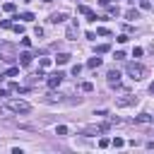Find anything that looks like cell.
Returning a JSON list of instances; mask_svg holds the SVG:
<instances>
[{"mask_svg":"<svg viewBox=\"0 0 154 154\" xmlns=\"http://www.w3.org/2000/svg\"><path fill=\"white\" fill-rule=\"evenodd\" d=\"M125 70H128V75H130L135 82H137V79H142V77L147 75V67H144V65H140V63H128V67H125Z\"/></svg>","mask_w":154,"mask_h":154,"instance_id":"2","label":"cell"},{"mask_svg":"<svg viewBox=\"0 0 154 154\" xmlns=\"http://www.w3.org/2000/svg\"><path fill=\"white\" fill-rule=\"evenodd\" d=\"M125 17H128V19H140V12H137V10H128Z\"/></svg>","mask_w":154,"mask_h":154,"instance_id":"14","label":"cell"},{"mask_svg":"<svg viewBox=\"0 0 154 154\" xmlns=\"http://www.w3.org/2000/svg\"><path fill=\"white\" fill-rule=\"evenodd\" d=\"M17 19H24V22H31V19H34V14H31V12H24V14H22V17H17Z\"/></svg>","mask_w":154,"mask_h":154,"instance_id":"19","label":"cell"},{"mask_svg":"<svg viewBox=\"0 0 154 154\" xmlns=\"http://www.w3.org/2000/svg\"><path fill=\"white\" fill-rule=\"evenodd\" d=\"M65 19H67V14H65V12H53L48 22H51V24H60V22H65Z\"/></svg>","mask_w":154,"mask_h":154,"instance_id":"7","label":"cell"},{"mask_svg":"<svg viewBox=\"0 0 154 154\" xmlns=\"http://www.w3.org/2000/svg\"><path fill=\"white\" fill-rule=\"evenodd\" d=\"M5 96H7V91H5V89H0V99H5Z\"/></svg>","mask_w":154,"mask_h":154,"instance_id":"31","label":"cell"},{"mask_svg":"<svg viewBox=\"0 0 154 154\" xmlns=\"http://www.w3.org/2000/svg\"><path fill=\"white\" fill-rule=\"evenodd\" d=\"M79 72H82V65H79V63H77V65H72V75H75V77H77V75H79Z\"/></svg>","mask_w":154,"mask_h":154,"instance_id":"23","label":"cell"},{"mask_svg":"<svg viewBox=\"0 0 154 154\" xmlns=\"http://www.w3.org/2000/svg\"><path fill=\"white\" fill-rule=\"evenodd\" d=\"M63 77H65L63 72H55V75H51V77H48V87H51V89H55V87L63 82Z\"/></svg>","mask_w":154,"mask_h":154,"instance_id":"6","label":"cell"},{"mask_svg":"<svg viewBox=\"0 0 154 154\" xmlns=\"http://www.w3.org/2000/svg\"><path fill=\"white\" fill-rule=\"evenodd\" d=\"M55 60H58V65H65V63H70V55H67V53H60Z\"/></svg>","mask_w":154,"mask_h":154,"instance_id":"13","label":"cell"},{"mask_svg":"<svg viewBox=\"0 0 154 154\" xmlns=\"http://www.w3.org/2000/svg\"><path fill=\"white\" fill-rule=\"evenodd\" d=\"M99 65H101V58H89L87 60V67H91V70H96Z\"/></svg>","mask_w":154,"mask_h":154,"instance_id":"12","label":"cell"},{"mask_svg":"<svg viewBox=\"0 0 154 154\" xmlns=\"http://www.w3.org/2000/svg\"><path fill=\"white\" fill-rule=\"evenodd\" d=\"M111 144H113V147H123V144H125V140H123V137H116Z\"/></svg>","mask_w":154,"mask_h":154,"instance_id":"21","label":"cell"},{"mask_svg":"<svg viewBox=\"0 0 154 154\" xmlns=\"http://www.w3.org/2000/svg\"><path fill=\"white\" fill-rule=\"evenodd\" d=\"M75 34H77V22L67 26V31H65V38H70V41H72V38H75Z\"/></svg>","mask_w":154,"mask_h":154,"instance_id":"11","label":"cell"},{"mask_svg":"<svg viewBox=\"0 0 154 154\" xmlns=\"http://www.w3.org/2000/svg\"><path fill=\"white\" fill-rule=\"evenodd\" d=\"M12 29H14L17 34H24V26H22V24H12Z\"/></svg>","mask_w":154,"mask_h":154,"instance_id":"28","label":"cell"},{"mask_svg":"<svg viewBox=\"0 0 154 154\" xmlns=\"http://www.w3.org/2000/svg\"><path fill=\"white\" fill-rule=\"evenodd\" d=\"M96 34H101V36H108V34H111V31H108V29H106V26H99V29H96Z\"/></svg>","mask_w":154,"mask_h":154,"instance_id":"22","label":"cell"},{"mask_svg":"<svg viewBox=\"0 0 154 154\" xmlns=\"http://www.w3.org/2000/svg\"><path fill=\"white\" fill-rule=\"evenodd\" d=\"M108 144H111L108 137H101V140H99V147H108Z\"/></svg>","mask_w":154,"mask_h":154,"instance_id":"25","label":"cell"},{"mask_svg":"<svg viewBox=\"0 0 154 154\" xmlns=\"http://www.w3.org/2000/svg\"><path fill=\"white\" fill-rule=\"evenodd\" d=\"M0 26H2V29H10V26H12V22H10V19H2V22H0Z\"/></svg>","mask_w":154,"mask_h":154,"instance_id":"27","label":"cell"},{"mask_svg":"<svg viewBox=\"0 0 154 154\" xmlns=\"http://www.w3.org/2000/svg\"><path fill=\"white\" fill-rule=\"evenodd\" d=\"M111 51V46L108 43H101V46H96V53H108Z\"/></svg>","mask_w":154,"mask_h":154,"instance_id":"15","label":"cell"},{"mask_svg":"<svg viewBox=\"0 0 154 154\" xmlns=\"http://www.w3.org/2000/svg\"><path fill=\"white\" fill-rule=\"evenodd\" d=\"M77 12H82L84 17H89V22H96V19H99V17H96V12H91L87 5H79V7H77Z\"/></svg>","mask_w":154,"mask_h":154,"instance_id":"5","label":"cell"},{"mask_svg":"<svg viewBox=\"0 0 154 154\" xmlns=\"http://www.w3.org/2000/svg\"><path fill=\"white\" fill-rule=\"evenodd\" d=\"M135 123H154V116H149V113H140V116H135Z\"/></svg>","mask_w":154,"mask_h":154,"instance_id":"10","label":"cell"},{"mask_svg":"<svg viewBox=\"0 0 154 154\" xmlns=\"http://www.w3.org/2000/svg\"><path fill=\"white\" fill-rule=\"evenodd\" d=\"M48 65H51V58H41V60H38V67H41V70H46Z\"/></svg>","mask_w":154,"mask_h":154,"instance_id":"16","label":"cell"},{"mask_svg":"<svg viewBox=\"0 0 154 154\" xmlns=\"http://www.w3.org/2000/svg\"><path fill=\"white\" fill-rule=\"evenodd\" d=\"M82 89H84V91H91V89H94V84H91V82H84V84H82Z\"/></svg>","mask_w":154,"mask_h":154,"instance_id":"29","label":"cell"},{"mask_svg":"<svg viewBox=\"0 0 154 154\" xmlns=\"http://www.w3.org/2000/svg\"><path fill=\"white\" fill-rule=\"evenodd\" d=\"M106 130H108V123H106V125H87V128H82V135L91 137V135H101V132H106Z\"/></svg>","mask_w":154,"mask_h":154,"instance_id":"3","label":"cell"},{"mask_svg":"<svg viewBox=\"0 0 154 154\" xmlns=\"http://www.w3.org/2000/svg\"><path fill=\"white\" fill-rule=\"evenodd\" d=\"M149 91H152V94H154V84H152V87H149Z\"/></svg>","mask_w":154,"mask_h":154,"instance_id":"32","label":"cell"},{"mask_svg":"<svg viewBox=\"0 0 154 154\" xmlns=\"http://www.w3.org/2000/svg\"><path fill=\"white\" fill-rule=\"evenodd\" d=\"M118 82H120V72H118V70H111V72H108V84L116 87Z\"/></svg>","mask_w":154,"mask_h":154,"instance_id":"9","label":"cell"},{"mask_svg":"<svg viewBox=\"0 0 154 154\" xmlns=\"http://www.w3.org/2000/svg\"><path fill=\"white\" fill-rule=\"evenodd\" d=\"M99 2H101L103 7H108V5H111V0H99Z\"/></svg>","mask_w":154,"mask_h":154,"instance_id":"30","label":"cell"},{"mask_svg":"<svg viewBox=\"0 0 154 154\" xmlns=\"http://www.w3.org/2000/svg\"><path fill=\"white\" fill-rule=\"evenodd\" d=\"M31 58H34V55H31L29 51H24V53H19V65H22V67H26V65H31Z\"/></svg>","mask_w":154,"mask_h":154,"instance_id":"8","label":"cell"},{"mask_svg":"<svg viewBox=\"0 0 154 154\" xmlns=\"http://www.w3.org/2000/svg\"><path fill=\"white\" fill-rule=\"evenodd\" d=\"M41 2H51V0H41Z\"/></svg>","mask_w":154,"mask_h":154,"instance_id":"34","label":"cell"},{"mask_svg":"<svg viewBox=\"0 0 154 154\" xmlns=\"http://www.w3.org/2000/svg\"><path fill=\"white\" fill-rule=\"evenodd\" d=\"M5 108L12 111V113H29L31 111V103L24 101V99H7L5 101Z\"/></svg>","mask_w":154,"mask_h":154,"instance_id":"1","label":"cell"},{"mask_svg":"<svg viewBox=\"0 0 154 154\" xmlns=\"http://www.w3.org/2000/svg\"><path fill=\"white\" fill-rule=\"evenodd\" d=\"M2 10H5V12H14V2H5Z\"/></svg>","mask_w":154,"mask_h":154,"instance_id":"18","label":"cell"},{"mask_svg":"<svg viewBox=\"0 0 154 154\" xmlns=\"http://www.w3.org/2000/svg\"><path fill=\"white\" fill-rule=\"evenodd\" d=\"M0 144H2V142H0Z\"/></svg>","mask_w":154,"mask_h":154,"instance_id":"35","label":"cell"},{"mask_svg":"<svg viewBox=\"0 0 154 154\" xmlns=\"http://www.w3.org/2000/svg\"><path fill=\"white\" fill-rule=\"evenodd\" d=\"M118 12H120V10H118L116 5H108V14H118Z\"/></svg>","mask_w":154,"mask_h":154,"instance_id":"26","label":"cell"},{"mask_svg":"<svg viewBox=\"0 0 154 154\" xmlns=\"http://www.w3.org/2000/svg\"><path fill=\"white\" fill-rule=\"evenodd\" d=\"M22 2H31V0H22Z\"/></svg>","mask_w":154,"mask_h":154,"instance_id":"33","label":"cell"},{"mask_svg":"<svg viewBox=\"0 0 154 154\" xmlns=\"http://www.w3.org/2000/svg\"><path fill=\"white\" fill-rule=\"evenodd\" d=\"M17 72H19V67H10V70H7V72H5V75H2V77H14V75H17Z\"/></svg>","mask_w":154,"mask_h":154,"instance_id":"17","label":"cell"},{"mask_svg":"<svg viewBox=\"0 0 154 154\" xmlns=\"http://www.w3.org/2000/svg\"><path fill=\"white\" fill-rule=\"evenodd\" d=\"M55 135H67V128H65V125H58V128H55Z\"/></svg>","mask_w":154,"mask_h":154,"instance_id":"20","label":"cell"},{"mask_svg":"<svg viewBox=\"0 0 154 154\" xmlns=\"http://www.w3.org/2000/svg\"><path fill=\"white\" fill-rule=\"evenodd\" d=\"M58 99H60V96H55V94H46V101H48V103H53V101H58Z\"/></svg>","mask_w":154,"mask_h":154,"instance_id":"24","label":"cell"},{"mask_svg":"<svg viewBox=\"0 0 154 154\" xmlns=\"http://www.w3.org/2000/svg\"><path fill=\"white\" fill-rule=\"evenodd\" d=\"M135 103H137V96H132V94H125V96L116 99V106L118 108H128V106H135Z\"/></svg>","mask_w":154,"mask_h":154,"instance_id":"4","label":"cell"}]
</instances>
